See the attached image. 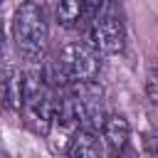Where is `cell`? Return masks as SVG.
Instances as JSON below:
<instances>
[{"label": "cell", "mask_w": 158, "mask_h": 158, "mask_svg": "<svg viewBox=\"0 0 158 158\" xmlns=\"http://www.w3.org/2000/svg\"><path fill=\"white\" fill-rule=\"evenodd\" d=\"M89 37H91V47L96 52L118 54L126 44V27H123L121 15H116L109 5H104V10L91 20Z\"/></svg>", "instance_id": "3"}, {"label": "cell", "mask_w": 158, "mask_h": 158, "mask_svg": "<svg viewBox=\"0 0 158 158\" xmlns=\"http://www.w3.org/2000/svg\"><path fill=\"white\" fill-rule=\"evenodd\" d=\"M0 158H7V156H5V153H0Z\"/></svg>", "instance_id": "11"}, {"label": "cell", "mask_w": 158, "mask_h": 158, "mask_svg": "<svg viewBox=\"0 0 158 158\" xmlns=\"http://www.w3.org/2000/svg\"><path fill=\"white\" fill-rule=\"evenodd\" d=\"M67 158H104V146L94 131H74L67 146Z\"/></svg>", "instance_id": "6"}, {"label": "cell", "mask_w": 158, "mask_h": 158, "mask_svg": "<svg viewBox=\"0 0 158 158\" xmlns=\"http://www.w3.org/2000/svg\"><path fill=\"white\" fill-rule=\"evenodd\" d=\"M104 10L101 2H84V0H64L54 5V17L62 27L67 30H77L84 22L91 25V20Z\"/></svg>", "instance_id": "4"}, {"label": "cell", "mask_w": 158, "mask_h": 158, "mask_svg": "<svg viewBox=\"0 0 158 158\" xmlns=\"http://www.w3.org/2000/svg\"><path fill=\"white\" fill-rule=\"evenodd\" d=\"M12 37L17 52L37 64L44 57L47 40H49V25H47V10L40 2H22L12 15Z\"/></svg>", "instance_id": "1"}, {"label": "cell", "mask_w": 158, "mask_h": 158, "mask_svg": "<svg viewBox=\"0 0 158 158\" xmlns=\"http://www.w3.org/2000/svg\"><path fill=\"white\" fill-rule=\"evenodd\" d=\"M22 109V74L15 67H5L0 72V111H20Z\"/></svg>", "instance_id": "5"}, {"label": "cell", "mask_w": 158, "mask_h": 158, "mask_svg": "<svg viewBox=\"0 0 158 158\" xmlns=\"http://www.w3.org/2000/svg\"><path fill=\"white\" fill-rule=\"evenodd\" d=\"M146 96L151 99V104H158V64L148 67L146 72Z\"/></svg>", "instance_id": "8"}, {"label": "cell", "mask_w": 158, "mask_h": 158, "mask_svg": "<svg viewBox=\"0 0 158 158\" xmlns=\"http://www.w3.org/2000/svg\"><path fill=\"white\" fill-rule=\"evenodd\" d=\"M2 35H5V30H2V20H0V47H2Z\"/></svg>", "instance_id": "10"}, {"label": "cell", "mask_w": 158, "mask_h": 158, "mask_svg": "<svg viewBox=\"0 0 158 158\" xmlns=\"http://www.w3.org/2000/svg\"><path fill=\"white\" fill-rule=\"evenodd\" d=\"M101 133H104V141L118 153L128 146V138H131V126H128V118L121 116V114H111L106 116L104 126H101Z\"/></svg>", "instance_id": "7"}, {"label": "cell", "mask_w": 158, "mask_h": 158, "mask_svg": "<svg viewBox=\"0 0 158 158\" xmlns=\"http://www.w3.org/2000/svg\"><path fill=\"white\" fill-rule=\"evenodd\" d=\"M54 62L59 64L64 79L69 84H86V81H96L99 72H101V57L99 52L91 47V42L77 40L62 47V52L54 57Z\"/></svg>", "instance_id": "2"}, {"label": "cell", "mask_w": 158, "mask_h": 158, "mask_svg": "<svg viewBox=\"0 0 158 158\" xmlns=\"http://www.w3.org/2000/svg\"><path fill=\"white\" fill-rule=\"evenodd\" d=\"M146 146H148V151L158 158V131H156L153 136H146Z\"/></svg>", "instance_id": "9"}]
</instances>
